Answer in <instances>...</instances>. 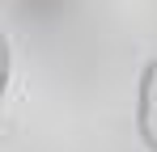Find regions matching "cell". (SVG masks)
Returning a JSON list of instances; mask_svg holds the SVG:
<instances>
[{
    "label": "cell",
    "instance_id": "1",
    "mask_svg": "<svg viewBox=\"0 0 157 152\" xmlns=\"http://www.w3.org/2000/svg\"><path fill=\"white\" fill-rule=\"evenodd\" d=\"M136 131L149 144V152H157V63L144 68L140 76V97H136Z\"/></svg>",
    "mask_w": 157,
    "mask_h": 152
},
{
    "label": "cell",
    "instance_id": "2",
    "mask_svg": "<svg viewBox=\"0 0 157 152\" xmlns=\"http://www.w3.org/2000/svg\"><path fill=\"white\" fill-rule=\"evenodd\" d=\"M4 85H9V42L0 34V93H4Z\"/></svg>",
    "mask_w": 157,
    "mask_h": 152
}]
</instances>
